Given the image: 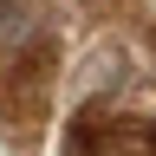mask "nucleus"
I'll use <instances>...</instances> for the list:
<instances>
[{"label": "nucleus", "instance_id": "7ed1b4c3", "mask_svg": "<svg viewBox=\"0 0 156 156\" xmlns=\"http://www.w3.org/2000/svg\"><path fill=\"white\" fill-rule=\"evenodd\" d=\"M124 78H130V52H124V46L111 39V46H98V52L85 58V65H78V91H85V104H91V98L117 91Z\"/></svg>", "mask_w": 156, "mask_h": 156}, {"label": "nucleus", "instance_id": "f257e3e1", "mask_svg": "<svg viewBox=\"0 0 156 156\" xmlns=\"http://www.w3.org/2000/svg\"><path fill=\"white\" fill-rule=\"evenodd\" d=\"M52 72H58V39L46 26H33L0 65V130L13 143H33L52 104Z\"/></svg>", "mask_w": 156, "mask_h": 156}, {"label": "nucleus", "instance_id": "20e7f679", "mask_svg": "<svg viewBox=\"0 0 156 156\" xmlns=\"http://www.w3.org/2000/svg\"><path fill=\"white\" fill-rule=\"evenodd\" d=\"M26 13H33V0H0V46H20L26 39V26H20Z\"/></svg>", "mask_w": 156, "mask_h": 156}, {"label": "nucleus", "instance_id": "f03ea898", "mask_svg": "<svg viewBox=\"0 0 156 156\" xmlns=\"http://www.w3.org/2000/svg\"><path fill=\"white\" fill-rule=\"evenodd\" d=\"M65 156H156V130L111 98H91L65 130Z\"/></svg>", "mask_w": 156, "mask_h": 156}]
</instances>
